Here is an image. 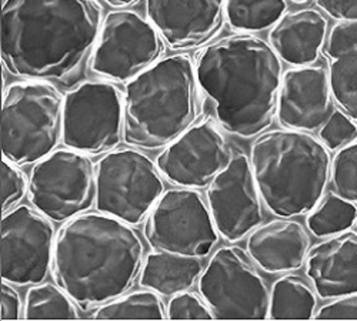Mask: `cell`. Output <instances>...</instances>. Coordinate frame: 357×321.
Returning a JSON list of instances; mask_svg holds the SVG:
<instances>
[{"instance_id": "obj_8", "label": "cell", "mask_w": 357, "mask_h": 321, "mask_svg": "<svg viewBox=\"0 0 357 321\" xmlns=\"http://www.w3.org/2000/svg\"><path fill=\"white\" fill-rule=\"evenodd\" d=\"M27 198L53 223L87 213L96 203V164L73 149H56L29 176Z\"/></svg>"}, {"instance_id": "obj_15", "label": "cell", "mask_w": 357, "mask_h": 321, "mask_svg": "<svg viewBox=\"0 0 357 321\" xmlns=\"http://www.w3.org/2000/svg\"><path fill=\"white\" fill-rule=\"evenodd\" d=\"M226 139L212 120L189 127L158 156L163 178L177 187L203 189L231 160Z\"/></svg>"}, {"instance_id": "obj_7", "label": "cell", "mask_w": 357, "mask_h": 321, "mask_svg": "<svg viewBox=\"0 0 357 321\" xmlns=\"http://www.w3.org/2000/svg\"><path fill=\"white\" fill-rule=\"evenodd\" d=\"M165 193L158 164L132 149H114L96 163L98 212L132 226L143 223Z\"/></svg>"}, {"instance_id": "obj_10", "label": "cell", "mask_w": 357, "mask_h": 321, "mask_svg": "<svg viewBox=\"0 0 357 321\" xmlns=\"http://www.w3.org/2000/svg\"><path fill=\"white\" fill-rule=\"evenodd\" d=\"M197 290L215 318H269L271 290L242 247L218 249L197 280Z\"/></svg>"}, {"instance_id": "obj_20", "label": "cell", "mask_w": 357, "mask_h": 321, "mask_svg": "<svg viewBox=\"0 0 357 321\" xmlns=\"http://www.w3.org/2000/svg\"><path fill=\"white\" fill-rule=\"evenodd\" d=\"M327 27V19L316 9L286 12L271 29L269 43L287 65L310 66L323 50Z\"/></svg>"}, {"instance_id": "obj_26", "label": "cell", "mask_w": 357, "mask_h": 321, "mask_svg": "<svg viewBox=\"0 0 357 321\" xmlns=\"http://www.w3.org/2000/svg\"><path fill=\"white\" fill-rule=\"evenodd\" d=\"M93 318H152L163 320L166 306L156 291L142 288L96 307Z\"/></svg>"}, {"instance_id": "obj_33", "label": "cell", "mask_w": 357, "mask_h": 321, "mask_svg": "<svg viewBox=\"0 0 357 321\" xmlns=\"http://www.w3.org/2000/svg\"><path fill=\"white\" fill-rule=\"evenodd\" d=\"M314 318H357V293L323 304L316 311Z\"/></svg>"}, {"instance_id": "obj_34", "label": "cell", "mask_w": 357, "mask_h": 321, "mask_svg": "<svg viewBox=\"0 0 357 321\" xmlns=\"http://www.w3.org/2000/svg\"><path fill=\"white\" fill-rule=\"evenodd\" d=\"M24 302L13 284L2 281V296H0V317L2 320H19L23 318Z\"/></svg>"}, {"instance_id": "obj_38", "label": "cell", "mask_w": 357, "mask_h": 321, "mask_svg": "<svg viewBox=\"0 0 357 321\" xmlns=\"http://www.w3.org/2000/svg\"><path fill=\"white\" fill-rule=\"evenodd\" d=\"M356 224H357V220H356Z\"/></svg>"}, {"instance_id": "obj_37", "label": "cell", "mask_w": 357, "mask_h": 321, "mask_svg": "<svg viewBox=\"0 0 357 321\" xmlns=\"http://www.w3.org/2000/svg\"><path fill=\"white\" fill-rule=\"evenodd\" d=\"M293 3H306V2H309V0H291Z\"/></svg>"}, {"instance_id": "obj_24", "label": "cell", "mask_w": 357, "mask_h": 321, "mask_svg": "<svg viewBox=\"0 0 357 321\" xmlns=\"http://www.w3.org/2000/svg\"><path fill=\"white\" fill-rule=\"evenodd\" d=\"M79 308L61 285L40 283L26 291L23 318H79Z\"/></svg>"}, {"instance_id": "obj_29", "label": "cell", "mask_w": 357, "mask_h": 321, "mask_svg": "<svg viewBox=\"0 0 357 321\" xmlns=\"http://www.w3.org/2000/svg\"><path fill=\"white\" fill-rule=\"evenodd\" d=\"M29 179L19 169L17 164L9 159L2 160V171H0V196H2V213H6L16 206L27 196Z\"/></svg>"}, {"instance_id": "obj_32", "label": "cell", "mask_w": 357, "mask_h": 321, "mask_svg": "<svg viewBox=\"0 0 357 321\" xmlns=\"http://www.w3.org/2000/svg\"><path fill=\"white\" fill-rule=\"evenodd\" d=\"M357 49V22H340L332 27L323 46L326 59Z\"/></svg>"}, {"instance_id": "obj_18", "label": "cell", "mask_w": 357, "mask_h": 321, "mask_svg": "<svg viewBox=\"0 0 357 321\" xmlns=\"http://www.w3.org/2000/svg\"><path fill=\"white\" fill-rule=\"evenodd\" d=\"M306 274L323 300L357 293V233L346 230L310 247Z\"/></svg>"}, {"instance_id": "obj_22", "label": "cell", "mask_w": 357, "mask_h": 321, "mask_svg": "<svg viewBox=\"0 0 357 321\" xmlns=\"http://www.w3.org/2000/svg\"><path fill=\"white\" fill-rule=\"evenodd\" d=\"M317 293L303 277L284 273L271 287L269 318L309 320L317 310Z\"/></svg>"}, {"instance_id": "obj_13", "label": "cell", "mask_w": 357, "mask_h": 321, "mask_svg": "<svg viewBox=\"0 0 357 321\" xmlns=\"http://www.w3.org/2000/svg\"><path fill=\"white\" fill-rule=\"evenodd\" d=\"M2 280L16 287L43 283L52 273L57 231L35 208L19 204L3 213L0 224Z\"/></svg>"}, {"instance_id": "obj_14", "label": "cell", "mask_w": 357, "mask_h": 321, "mask_svg": "<svg viewBox=\"0 0 357 321\" xmlns=\"http://www.w3.org/2000/svg\"><path fill=\"white\" fill-rule=\"evenodd\" d=\"M206 201L219 236L239 243L263 221V200L250 159L236 155L207 186Z\"/></svg>"}, {"instance_id": "obj_23", "label": "cell", "mask_w": 357, "mask_h": 321, "mask_svg": "<svg viewBox=\"0 0 357 321\" xmlns=\"http://www.w3.org/2000/svg\"><path fill=\"white\" fill-rule=\"evenodd\" d=\"M225 17L241 33H260L272 29L286 13V0H223Z\"/></svg>"}, {"instance_id": "obj_31", "label": "cell", "mask_w": 357, "mask_h": 321, "mask_svg": "<svg viewBox=\"0 0 357 321\" xmlns=\"http://www.w3.org/2000/svg\"><path fill=\"white\" fill-rule=\"evenodd\" d=\"M166 315L169 320H213L215 315L207 306V303L203 300V297L199 293H193V291H182L172 296L167 307H166Z\"/></svg>"}, {"instance_id": "obj_3", "label": "cell", "mask_w": 357, "mask_h": 321, "mask_svg": "<svg viewBox=\"0 0 357 321\" xmlns=\"http://www.w3.org/2000/svg\"><path fill=\"white\" fill-rule=\"evenodd\" d=\"M195 65L222 129L248 140L272 125L283 72L269 42L252 33L226 36L207 45Z\"/></svg>"}, {"instance_id": "obj_27", "label": "cell", "mask_w": 357, "mask_h": 321, "mask_svg": "<svg viewBox=\"0 0 357 321\" xmlns=\"http://www.w3.org/2000/svg\"><path fill=\"white\" fill-rule=\"evenodd\" d=\"M327 62L333 100L353 120H357V49L327 59Z\"/></svg>"}, {"instance_id": "obj_28", "label": "cell", "mask_w": 357, "mask_h": 321, "mask_svg": "<svg viewBox=\"0 0 357 321\" xmlns=\"http://www.w3.org/2000/svg\"><path fill=\"white\" fill-rule=\"evenodd\" d=\"M331 183L336 194L357 204V139L340 148L332 159Z\"/></svg>"}, {"instance_id": "obj_9", "label": "cell", "mask_w": 357, "mask_h": 321, "mask_svg": "<svg viewBox=\"0 0 357 321\" xmlns=\"http://www.w3.org/2000/svg\"><path fill=\"white\" fill-rule=\"evenodd\" d=\"M125 102L119 87L110 81H83L65 95L63 139L69 149L100 156L122 141Z\"/></svg>"}, {"instance_id": "obj_1", "label": "cell", "mask_w": 357, "mask_h": 321, "mask_svg": "<svg viewBox=\"0 0 357 321\" xmlns=\"http://www.w3.org/2000/svg\"><path fill=\"white\" fill-rule=\"evenodd\" d=\"M103 19L96 0H5L2 62L20 79L66 80L93 53Z\"/></svg>"}, {"instance_id": "obj_21", "label": "cell", "mask_w": 357, "mask_h": 321, "mask_svg": "<svg viewBox=\"0 0 357 321\" xmlns=\"http://www.w3.org/2000/svg\"><path fill=\"white\" fill-rule=\"evenodd\" d=\"M203 269L202 258L155 250L144 257L139 284L160 296L172 297L195 285Z\"/></svg>"}, {"instance_id": "obj_16", "label": "cell", "mask_w": 357, "mask_h": 321, "mask_svg": "<svg viewBox=\"0 0 357 321\" xmlns=\"http://www.w3.org/2000/svg\"><path fill=\"white\" fill-rule=\"evenodd\" d=\"M329 73L321 66L293 68L283 73L278 96V120L284 129L314 132L333 113Z\"/></svg>"}, {"instance_id": "obj_25", "label": "cell", "mask_w": 357, "mask_h": 321, "mask_svg": "<svg viewBox=\"0 0 357 321\" xmlns=\"http://www.w3.org/2000/svg\"><path fill=\"white\" fill-rule=\"evenodd\" d=\"M356 220L357 204L332 193L307 214V228L314 237L326 239L349 230Z\"/></svg>"}, {"instance_id": "obj_30", "label": "cell", "mask_w": 357, "mask_h": 321, "mask_svg": "<svg viewBox=\"0 0 357 321\" xmlns=\"http://www.w3.org/2000/svg\"><path fill=\"white\" fill-rule=\"evenodd\" d=\"M321 143L329 150H339L357 139V125L343 110H333L319 132Z\"/></svg>"}, {"instance_id": "obj_5", "label": "cell", "mask_w": 357, "mask_h": 321, "mask_svg": "<svg viewBox=\"0 0 357 321\" xmlns=\"http://www.w3.org/2000/svg\"><path fill=\"white\" fill-rule=\"evenodd\" d=\"M196 65L185 53L163 57L128 81L123 139L130 148L163 150L196 123Z\"/></svg>"}, {"instance_id": "obj_19", "label": "cell", "mask_w": 357, "mask_h": 321, "mask_svg": "<svg viewBox=\"0 0 357 321\" xmlns=\"http://www.w3.org/2000/svg\"><path fill=\"white\" fill-rule=\"evenodd\" d=\"M245 250L261 272L284 274L305 266L310 237L302 223L280 217L253 228Z\"/></svg>"}, {"instance_id": "obj_11", "label": "cell", "mask_w": 357, "mask_h": 321, "mask_svg": "<svg viewBox=\"0 0 357 321\" xmlns=\"http://www.w3.org/2000/svg\"><path fill=\"white\" fill-rule=\"evenodd\" d=\"M144 237L152 249L203 258L219 242L209 206L197 189L165 190L144 220Z\"/></svg>"}, {"instance_id": "obj_17", "label": "cell", "mask_w": 357, "mask_h": 321, "mask_svg": "<svg viewBox=\"0 0 357 321\" xmlns=\"http://www.w3.org/2000/svg\"><path fill=\"white\" fill-rule=\"evenodd\" d=\"M146 15L176 52L204 45L225 19L223 0H146Z\"/></svg>"}, {"instance_id": "obj_6", "label": "cell", "mask_w": 357, "mask_h": 321, "mask_svg": "<svg viewBox=\"0 0 357 321\" xmlns=\"http://www.w3.org/2000/svg\"><path fill=\"white\" fill-rule=\"evenodd\" d=\"M63 102L65 96L49 81L12 83L2 104L3 157L27 166L53 153L63 139Z\"/></svg>"}, {"instance_id": "obj_2", "label": "cell", "mask_w": 357, "mask_h": 321, "mask_svg": "<svg viewBox=\"0 0 357 321\" xmlns=\"http://www.w3.org/2000/svg\"><path fill=\"white\" fill-rule=\"evenodd\" d=\"M133 227L96 210L76 216L57 230L52 276L80 308L126 295L139 279L144 244Z\"/></svg>"}, {"instance_id": "obj_36", "label": "cell", "mask_w": 357, "mask_h": 321, "mask_svg": "<svg viewBox=\"0 0 357 321\" xmlns=\"http://www.w3.org/2000/svg\"><path fill=\"white\" fill-rule=\"evenodd\" d=\"M103 2L114 9H126L132 5H136L139 0H103Z\"/></svg>"}, {"instance_id": "obj_4", "label": "cell", "mask_w": 357, "mask_h": 321, "mask_svg": "<svg viewBox=\"0 0 357 321\" xmlns=\"http://www.w3.org/2000/svg\"><path fill=\"white\" fill-rule=\"evenodd\" d=\"M250 164L264 206L278 217L307 216L331 182L329 149L306 132L278 129L259 134Z\"/></svg>"}, {"instance_id": "obj_12", "label": "cell", "mask_w": 357, "mask_h": 321, "mask_svg": "<svg viewBox=\"0 0 357 321\" xmlns=\"http://www.w3.org/2000/svg\"><path fill=\"white\" fill-rule=\"evenodd\" d=\"M165 40L147 17L130 9H114L102 23L92 53V70L125 83L160 61Z\"/></svg>"}, {"instance_id": "obj_35", "label": "cell", "mask_w": 357, "mask_h": 321, "mask_svg": "<svg viewBox=\"0 0 357 321\" xmlns=\"http://www.w3.org/2000/svg\"><path fill=\"white\" fill-rule=\"evenodd\" d=\"M323 13L339 22H357V0H316Z\"/></svg>"}]
</instances>
